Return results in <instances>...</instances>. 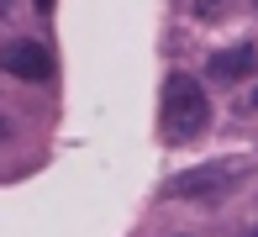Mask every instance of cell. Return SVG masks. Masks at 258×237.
I'll list each match as a JSON object with an SVG mask.
<instances>
[{"label":"cell","instance_id":"6da1fadb","mask_svg":"<svg viewBox=\"0 0 258 237\" xmlns=\"http://www.w3.org/2000/svg\"><path fill=\"white\" fill-rule=\"evenodd\" d=\"M158 127H163V142H195L211 127V95H206L201 79H190V74H169L163 79Z\"/></svg>","mask_w":258,"mask_h":237},{"label":"cell","instance_id":"7a4b0ae2","mask_svg":"<svg viewBox=\"0 0 258 237\" xmlns=\"http://www.w3.org/2000/svg\"><path fill=\"white\" fill-rule=\"evenodd\" d=\"M242 180H248V163L242 158H221V163H201V169L179 174V180L169 185V195H179V200H221Z\"/></svg>","mask_w":258,"mask_h":237},{"label":"cell","instance_id":"3957f363","mask_svg":"<svg viewBox=\"0 0 258 237\" xmlns=\"http://www.w3.org/2000/svg\"><path fill=\"white\" fill-rule=\"evenodd\" d=\"M0 74H16V79H53V53L32 37H16V42H0Z\"/></svg>","mask_w":258,"mask_h":237},{"label":"cell","instance_id":"277c9868","mask_svg":"<svg viewBox=\"0 0 258 237\" xmlns=\"http://www.w3.org/2000/svg\"><path fill=\"white\" fill-rule=\"evenodd\" d=\"M211 79L216 85H232V79H248L253 69H258V47L253 42H232V47H221V53H211Z\"/></svg>","mask_w":258,"mask_h":237},{"label":"cell","instance_id":"5b68a950","mask_svg":"<svg viewBox=\"0 0 258 237\" xmlns=\"http://www.w3.org/2000/svg\"><path fill=\"white\" fill-rule=\"evenodd\" d=\"M221 11V0H195V16H216Z\"/></svg>","mask_w":258,"mask_h":237},{"label":"cell","instance_id":"8992f818","mask_svg":"<svg viewBox=\"0 0 258 237\" xmlns=\"http://www.w3.org/2000/svg\"><path fill=\"white\" fill-rule=\"evenodd\" d=\"M53 6H58V0H37V11H42V16H53Z\"/></svg>","mask_w":258,"mask_h":237},{"label":"cell","instance_id":"52a82bcc","mask_svg":"<svg viewBox=\"0 0 258 237\" xmlns=\"http://www.w3.org/2000/svg\"><path fill=\"white\" fill-rule=\"evenodd\" d=\"M6 132H11V122H6V116H0V137H6Z\"/></svg>","mask_w":258,"mask_h":237},{"label":"cell","instance_id":"ba28073f","mask_svg":"<svg viewBox=\"0 0 258 237\" xmlns=\"http://www.w3.org/2000/svg\"><path fill=\"white\" fill-rule=\"evenodd\" d=\"M253 105H258V90H253Z\"/></svg>","mask_w":258,"mask_h":237},{"label":"cell","instance_id":"9c48e42d","mask_svg":"<svg viewBox=\"0 0 258 237\" xmlns=\"http://www.w3.org/2000/svg\"><path fill=\"white\" fill-rule=\"evenodd\" d=\"M253 237H258V232H253Z\"/></svg>","mask_w":258,"mask_h":237}]
</instances>
